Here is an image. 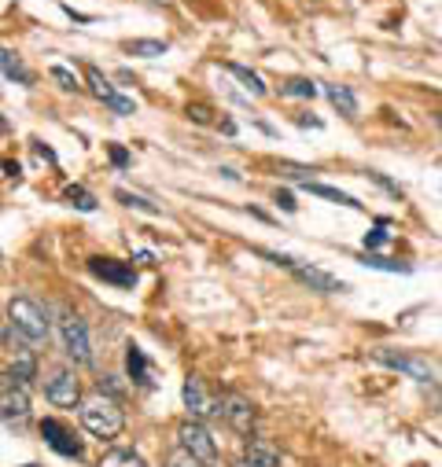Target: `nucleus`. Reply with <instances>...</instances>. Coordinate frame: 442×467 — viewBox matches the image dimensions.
<instances>
[{"instance_id": "nucleus-36", "label": "nucleus", "mask_w": 442, "mask_h": 467, "mask_svg": "<svg viewBox=\"0 0 442 467\" xmlns=\"http://www.w3.org/2000/svg\"><path fill=\"white\" fill-rule=\"evenodd\" d=\"M26 467H37V463H26Z\"/></svg>"}, {"instance_id": "nucleus-20", "label": "nucleus", "mask_w": 442, "mask_h": 467, "mask_svg": "<svg viewBox=\"0 0 442 467\" xmlns=\"http://www.w3.org/2000/svg\"><path fill=\"white\" fill-rule=\"evenodd\" d=\"M226 70H229V74H233V78H237V81H240V85L251 92V96H266V85H262V78H258V74H251L247 67H240V63H229Z\"/></svg>"}, {"instance_id": "nucleus-9", "label": "nucleus", "mask_w": 442, "mask_h": 467, "mask_svg": "<svg viewBox=\"0 0 442 467\" xmlns=\"http://www.w3.org/2000/svg\"><path fill=\"white\" fill-rule=\"evenodd\" d=\"M89 273L107 280V284H115V287H137V269L130 262H115V258H92L89 262Z\"/></svg>"}, {"instance_id": "nucleus-8", "label": "nucleus", "mask_w": 442, "mask_h": 467, "mask_svg": "<svg viewBox=\"0 0 442 467\" xmlns=\"http://www.w3.org/2000/svg\"><path fill=\"white\" fill-rule=\"evenodd\" d=\"M45 398L56 405V409H74L81 401V383L70 368H56L48 379H45Z\"/></svg>"}, {"instance_id": "nucleus-24", "label": "nucleus", "mask_w": 442, "mask_h": 467, "mask_svg": "<svg viewBox=\"0 0 442 467\" xmlns=\"http://www.w3.org/2000/svg\"><path fill=\"white\" fill-rule=\"evenodd\" d=\"M67 202H70V206H78V210H85V213H89V210H96V199H92L85 188H78V184H70V188H67Z\"/></svg>"}, {"instance_id": "nucleus-28", "label": "nucleus", "mask_w": 442, "mask_h": 467, "mask_svg": "<svg viewBox=\"0 0 442 467\" xmlns=\"http://www.w3.org/2000/svg\"><path fill=\"white\" fill-rule=\"evenodd\" d=\"M387 240H391V236H387V228H384V224H376V228L369 232V236H365V251H380Z\"/></svg>"}, {"instance_id": "nucleus-4", "label": "nucleus", "mask_w": 442, "mask_h": 467, "mask_svg": "<svg viewBox=\"0 0 442 467\" xmlns=\"http://www.w3.org/2000/svg\"><path fill=\"white\" fill-rule=\"evenodd\" d=\"M262 258H269V262H277V265H284L295 280H302L306 287H313V291H324V295H336V291H347V284L343 280H336V276H328L324 269H313V265H302L299 258H291V254H273V251H262Z\"/></svg>"}, {"instance_id": "nucleus-25", "label": "nucleus", "mask_w": 442, "mask_h": 467, "mask_svg": "<svg viewBox=\"0 0 442 467\" xmlns=\"http://www.w3.org/2000/svg\"><path fill=\"white\" fill-rule=\"evenodd\" d=\"M115 199H119V202H126V206H133V210H144V213H159V210H155L148 199H141V195H133V192H126V188H119V192H115Z\"/></svg>"}, {"instance_id": "nucleus-18", "label": "nucleus", "mask_w": 442, "mask_h": 467, "mask_svg": "<svg viewBox=\"0 0 442 467\" xmlns=\"http://www.w3.org/2000/svg\"><path fill=\"white\" fill-rule=\"evenodd\" d=\"M96 467H148V463H144V456L133 452V449H110V452L100 456Z\"/></svg>"}, {"instance_id": "nucleus-2", "label": "nucleus", "mask_w": 442, "mask_h": 467, "mask_svg": "<svg viewBox=\"0 0 442 467\" xmlns=\"http://www.w3.org/2000/svg\"><path fill=\"white\" fill-rule=\"evenodd\" d=\"M8 324H12V331L19 335V338H26V342H45L48 338V313L30 298V295H16L12 302H8Z\"/></svg>"}, {"instance_id": "nucleus-32", "label": "nucleus", "mask_w": 442, "mask_h": 467, "mask_svg": "<svg viewBox=\"0 0 442 467\" xmlns=\"http://www.w3.org/2000/svg\"><path fill=\"white\" fill-rule=\"evenodd\" d=\"M110 162H115V166L122 170V166H130V155H126L122 148H110Z\"/></svg>"}, {"instance_id": "nucleus-15", "label": "nucleus", "mask_w": 442, "mask_h": 467, "mask_svg": "<svg viewBox=\"0 0 442 467\" xmlns=\"http://www.w3.org/2000/svg\"><path fill=\"white\" fill-rule=\"evenodd\" d=\"M126 368H130V379L137 387H152V368H148V358H144L141 346H130L126 349Z\"/></svg>"}, {"instance_id": "nucleus-35", "label": "nucleus", "mask_w": 442, "mask_h": 467, "mask_svg": "<svg viewBox=\"0 0 442 467\" xmlns=\"http://www.w3.org/2000/svg\"><path fill=\"white\" fill-rule=\"evenodd\" d=\"M155 5H174V0H155Z\"/></svg>"}, {"instance_id": "nucleus-31", "label": "nucleus", "mask_w": 442, "mask_h": 467, "mask_svg": "<svg viewBox=\"0 0 442 467\" xmlns=\"http://www.w3.org/2000/svg\"><path fill=\"white\" fill-rule=\"evenodd\" d=\"M369 177H373V181H376V184H384V188H387V192H391V195H395V199H398V195H402V188H398V184H391V181H387V177H384V173H369Z\"/></svg>"}, {"instance_id": "nucleus-14", "label": "nucleus", "mask_w": 442, "mask_h": 467, "mask_svg": "<svg viewBox=\"0 0 442 467\" xmlns=\"http://www.w3.org/2000/svg\"><path fill=\"white\" fill-rule=\"evenodd\" d=\"M244 467H280V452L269 438H247L244 445Z\"/></svg>"}, {"instance_id": "nucleus-21", "label": "nucleus", "mask_w": 442, "mask_h": 467, "mask_svg": "<svg viewBox=\"0 0 442 467\" xmlns=\"http://www.w3.org/2000/svg\"><path fill=\"white\" fill-rule=\"evenodd\" d=\"M126 52L130 56H148V59L152 56H166V41H130Z\"/></svg>"}, {"instance_id": "nucleus-33", "label": "nucleus", "mask_w": 442, "mask_h": 467, "mask_svg": "<svg viewBox=\"0 0 442 467\" xmlns=\"http://www.w3.org/2000/svg\"><path fill=\"white\" fill-rule=\"evenodd\" d=\"M277 202H280V206H284V210H295V199H291V195H288V192H277Z\"/></svg>"}, {"instance_id": "nucleus-10", "label": "nucleus", "mask_w": 442, "mask_h": 467, "mask_svg": "<svg viewBox=\"0 0 442 467\" xmlns=\"http://www.w3.org/2000/svg\"><path fill=\"white\" fill-rule=\"evenodd\" d=\"M376 361L387 365V368H395V372H405V376L416 379V383H431V379H435L431 365H427L424 358H413V354H391V349H380Z\"/></svg>"}, {"instance_id": "nucleus-3", "label": "nucleus", "mask_w": 442, "mask_h": 467, "mask_svg": "<svg viewBox=\"0 0 442 467\" xmlns=\"http://www.w3.org/2000/svg\"><path fill=\"white\" fill-rule=\"evenodd\" d=\"M59 338H63V349L74 365H92V342H89V327L81 324L78 313L70 309H59Z\"/></svg>"}, {"instance_id": "nucleus-1", "label": "nucleus", "mask_w": 442, "mask_h": 467, "mask_svg": "<svg viewBox=\"0 0 442 467\" xmlns=\"http://www.w3.org/2000/svg\"><path fill=\"white\" fill-rule=\"evenodd\" d=\"M81 423L96 438H119L126 431V412H122V405L110 394L96 390V394H89L81 401Z\"/></svg>"}, {"instance_id": "nucleus-26", "label": "nucleus", "mask_w": 442, "mask_h": 467, "mask_svg": "<svg viewBox=\"0 0 442 467\" xmlns=\"http://www.w3.org/2000/svg\"><path fill=\"white\" fill-rule=\"evenodd\" d=\"M163 467H203V463H199V460H195L192 452H184V449L177 445V449H174V452L166 456V463H163Z\"/></svg>"}, {"instance_id": "nucleus-22", "label": "nucleus", "mask_w": 442, "mask_h": 467, "mask_svg": "<svg viewBox=\"0 0 442 467\" xmlns=\"http://www.w3.org/2000/svg\"><path fill=\"white\" fill-rule=\"evenodd\" d=\"M34 372H37V368H34L30 349H23V354L12 361V376H16V379H23V383H30V379H34Z\"/></svg>"}, {"instance_id": "nucleus-11", "label": "nucleus", "mask_w": 442, "mask_h": 467, "mask_svg": "<svg viewBox=\"0 0 442 467\" xmlns=\"http://www.w3.org/2000/svg\"><path fill=\"white\" fill-rule=\"evenodd\" d=\"M85 78H89V88H92V96L96 99H103L110 110H115V114H133V99L130 96H122V92H115V85H110L96 67H89L85 70Z\"/></svg>"}, {"instance_id": "nucleus-27", "label": "nucleus", "mask_w": 442, "mask_h": 467, "mask_svg": "<svg viewBox=\"0 0 442 467\" xmlns=\"http://www.w3.org/2000/svg\"><path fill=\"white\" fill-rule=\"evenodd\" d=\"M365 265H373V269H387V273H409V265L391 262V258H376V254H365Z\"/></svg>"}, {"instance_id": "nucleus-13", "label": "nucleus", "mask_w": 442, "mask_h": 467, "mask_svg": "<svg viewBox=\"0 0 442 467\" xmlns=\"http://www.w3.org/2000/svg\"><path fill=\"white\" fill-rule=\"evenodd\" d=\"M181 398H184V405H188L192 420H203V416H214V412H217V401L206 394V387H203V379H199V376H188V379H184Z\"/></svg>"}, {"instance_id": "nucleus-12", "label": "nucleus", "mask_w": 442, "mask_h": 467, "mask_svg": "<svg viewBox=\"0 0 442 467\" xmlns=\"http://www.w3.org/2000/svg\"><path fill=\"white\" fill-rule=\"evenodd\" d=\"M41 438H45L56 452H63V456H74V460H78V456L85 452V445L78 441V434H74L70 427H63L59 420H41Z\"/></svg>"}, {"instance_id": "nucleus-29", "label": "nucleus", "mask_w": 442, "mask_h": 467, "mask_svg": "<svg viewBox=\"0 0 442 467\" xmlns=\"http://www.w3.org/2000/svg\"><path fill=\"white\" fill-rule=\"evenodd\" d=\"M52 78H56V81H59L67 92H78V88H81V85H78V78H74L70 70H63V67H52Z\"/></svg>"}, {"instance_id": "nucleus-5", "label": "nucleus", "mask_w": 442, "mask_h": 467, "mask_svg": "<svg viewBox=\"0 0 442 467\" xmlns=\"http://www.w3.org/2000/svg\"><path fill=\"white\" fill-rule=\"evenodd\" d=\"M30 416V390L12 372H0V420H26Z\"/></svg>"}, {"instance_id": "nucleus-37", "label": "nucleus", "mask_w": 442, "mask_h": 467, "mask_svg": "<svg viewBox=\"0 0 442 467\" xmlns=\"http://www.w3.org/2000/svg\"><path fill=\"white\" fill-rule=\"evenodd\" d=\"M416 467H424V463H416Z\"/></svg>"}, {"instance_id": "nucleus-19", "label": "nucleus", "mask_w": 442, "mask_h": 467, "mask_svg": "<svg viewBox=\"0 0 442 467\" xmlns=\"http://www.w3.org/2000/svg\"><path fill=\"white\" fill-rule=\"evenodd\" d=\"M306 192H313V195H321V199H332V202H340V206H351V210H362V202H358L354 195H347V192H340V188H328V184H317V181H306Z\"/></svg>"}, {"instance_id": "nucleus-16", "label": "nucleus", "mask_w": 442, "mask_h": 467, "mask_svg": "<svg viewBox=\"0 0 442 467\" xmlns=\"http://www.w3.org/2000/svg\"><path fill=\"white\" fill-rule=\"evenodd\" d=\"M324 96H328V103H332V107H336V110L343 114V119H354V114H358V99H354V92H351L347 85H328V88H324Z\"/></svg>"}, {"instance_id": "nucleus-30", "label": "nucleus", "mask_w": 442, "mask_h": 467, "mask_svg": "<svg viewBox=\"0 0 442 467\" xmlns=\"http://www.w3.org/2000/svg\"><path fill=\"white\" fill-rule=\"evenodd\" d=\"M188 119H195L199 126H206L210 122V107L206 103H188Z\"/></svg>"}, {"instance_id": "nucleus-7", "label": "nucleus", "mask_w": 442, "mask_h": 467, "mask_svg": "<svg viewBox=\"0 0 442 467\" xmlns=\"http://www.w3.org/2000/svg\"><path fill=\"white\" fill-rule=\"evenodd\" d=\"M217 416H226V423H229L237 434H251V431H255V420H258L255 405H251L244 394H237V390L221 394V401H217Z\"/></svg>"}, {"instance_id": "nucleus-23", "label": "nucleus", "mask_w": 442, "mask_h": 467, "mask_svg": "<svg viewBox=\"0 0 442 467\" xmlns=\"http://www.w3.org/2000/svg\"><path fill=\"white\" fill-rule=\"evenodd\" d=\"M284 96H302V99H313V96H317V85H313L310 78H291V81L284 85Z\"/></svg>"}, {"instance_id": "nucleus-6", "label": "nucleus", "mask_w": 442, "mask_h": 467, "mask_svg": "<svg viewBox=\"0 0 442 467\" xmlns=\"http://www.w3.org/2000/svg\"><path fill=\"white\" fill-rule=\"evenodd\" d=\"M177 441H181V449H184V452H192L203 467L217 460V445H214L210 431H206L199 420H184V423L177 427Z\"/></svg>"}, {"instance_id": "nucleus-34", "label": "nucleus", "mask_w": 442, "mask_h": 467, "mask_svg": "<svg viewBox=\"0 0 442 467\" xmlns=\"http://www.w3.org/2000/svg\"><path fill=\"white\" fill-rule=\"evenodd\" d=\"M0 133H8V122L5 119H0Z\"/></svg>"}, {"instance_id": "nucleus-17", "label": "nucleus", "mask_w": 442, "mask_h": 467, "mask_svg": "<svg viewBox=\"0 0 442 467\" xmlns=\"http://www.w3.org/2000/svg\"><path fill=\"white\" fill-rule=\"evenodd\" d=\"M0 70H5V78L19 81V85H34V74L26 70V63L16 52H8V48H0Z\"/></svg>"}]
</instances>
